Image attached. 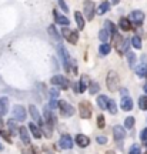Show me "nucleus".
Segmentation results:
<instances>
[{
    "label": "nucleus",
    "instance_id": "nucleus-1",
    "mask_svg": "<svg viewBox=\"0 0 147 154\" xmlns=\"http://www.w3.org/2000/svg\"><path fill=\"white\" fill-rule=\"evenodd\" d=\"M113 46L119 50L120 54H127L129 53V40L121 37L119 33L113 36Z\"/></svg>",
    "mask_w": 147,
    "mask_h": 154
},
{
    "label": "nucleus",
    "instance_id": "nucleus-2",
    "mask_svg": "<svg viewBox=\"0 0 147 154\" xmlns=\"http://www.w3.org/2000/svg\"><path fill=\"white\" fill-rule=\"evenodd\" d=\"M57 53H59V57H60V61H61V64L64 67L66 72H70V64H71V59L70 56H69V51L66 50L64 46H57Z\"/></svg>",
    "mask_w": 147,
    "mask_h": 154
},
{
    "label": "nucleus",
    "instance_id": "nucleus-3",
    "mask_svg": "<svg viewBox=\"0 0 147 154\" xmlns=\"http://www.w3.org/2000/svg\"><path fill=\"white\" fill-rule=\"evenodd\" d=\"M106 83H107V88H109L110 91H117V88H119V84H120V79L117 76V73L116 72H109L107 77H106Z\"/></svg>",
    "mask_w": 147,
    "mask_h": 154
},
{
    "label": "nucleus",
    "instance_id": "nucleus-4",
    "mask_svg": "<svg viewBox=\"0 0 147 154\" xmlns=\"http://www.w3.org/2000/svg\"><path fill=\"white\" fill-rule=\"evenodd\" d=\"M50 83H52L53 86H56V87H60L61 90H67V88L70 87V82H69L64 76H60V74H56V76L52 77Z\"/></svg>",
    "mask_w": 147,
    "mask_h": 154
},
{
    "label": "nucleus",
    "instance_id": "nucleus-5",
    "mask_svg": "<svg viewBox=\"0 0 147 154\" xmlns=\"http://www.w3.org/2000/svg\"><path fill=\"white\" fill-rule=\"evenodd\" d=\"M79 111H80V117L84 119V120H87L92 117V113H93V107L90 104V101H80V104H79Z\"/></svg>",
    "mask_w": 147,
    "mask_h": 154
},
{
    "label": "nucleus",
    "instance_id": "nucleus-6",
    "mask_svg": "<svg viewBox=\"0 0 147 154\" xmlns=\"http://www.w3.org/2000/svg\"><path fill=\"white\" fill-rule=\"evenodd\" d=\"M83 11H84V16H86L87 20H93V19H94V13H96L94 2H92V0H84V3H83Z\"/></svg>",
    "mask_w": 147,
    "mask_h": 154
},
{
    "label": "nucleus",
    "instance_id": "nucleus-7",
    "mask_svg": "<svg viewBox=\"0 0 147 154\" xmlns=\"http://www.w3.org/2000/svg\"><path fill=\"white\" fill-rule=\"evenodd\" d=\"M61 34L70 44H77V42H79V33L76 30H70L67 27H63L61 29Z\"/></svg>",
    "mask_w": 147,
    "mask_h": 154
},
{
    "label": "nucleus",
    "instance_id": "nucleus-8",
    "mask_svg": "<svg viewBox=\"0 0 147 154\" xmlns=\"http://www.w3.org/2000/svg\"><path fill=\"white\" fill-rule=\"evenodd\" d=\"M59 110H60V114L64 116V117H71L76 113V110L64 100H59Z\"/></svg>",
    "mask_w": 147,
    "mask_h": 154
},
{
    "label": "nucleus",
    "instance_id": "nucleus-9",
    "mask_svg": "<svg viewBox=\"0 0 147 154\" xmlns=\"http://www.w3.org/2000/svg\"><path fill=\"white\" fill-rule=\"evenodd\" d=\"M73 144H74V141H73L71 136H69V134H63L59 140L60 149H63V150H70L73 147Z\"/></svg>",
    "mask_w": 147,
    "mask_h": 154
},
{
    "label": "nucleus",
    "instance_id": "nucleus-10",
    "mask_svg": "<svg viewBox=\"0 0 147 154\" xmlns=\"http://www.w3.org/2000/svg\"><path fill=\"white\" fill-rule=\"evenodd\" d=\"M13 119L16 121H23L26 120V110L23 106H14L13 107Z\"/></svg>",
    "mask_w": 147,
    "mask_h": 154
},
{
    "label": "nucleus",
    "instance_id": "nucleus-11",
    "mask_svg": "<svg viewBox=\"0 0 147 154\" xmlns=\"http://www.w3.org/2000/svg\"><path fill=\"white\" fill-rule=\"evenodd\" d=\"M130 20L134 23L136 26H140V24L144 22V13L140 10H133L130 13Z\"/></svg>",
    "mask_w": 147,
    "mask_h": 154
},
{
    "label": "nucleus",
    "instance_id": "nucleus-12",
    "mask_svg": "<svg viewBox=\"0 0 147 154\" xmlns=\"http://www.w3.org/2000/svg\"><path fill=\"white\" fill-rule=\"evenodd\" d=\"M113 137H114L116 141H121V140H124V137H126L124 127L114 126V128H113Z\"/></svg>",
    "mask_w": 147,
    "mask_h": 154
},
{
    "label": "nucleus",
    "instance_id": "nucleus-13",
    "mask_svg": "<svg viewBox=\"0 0 147 154\" xmlns=\"http://www.w3.org/2000/svg\"><path fill=\"white\" fill-rule=\"evenodd\" d=\"M29 111H30V116H32V119L34 121H37V124L39 126H42L43 127V120H42V117H40V113H39L37 110V107L36 106H29Z\"/></svg>",
    "mask_w": 147,
    "mask_h": 154
},
{
    "label": "nucleus",
    "instance_id": "nucleus-14",
    "mask_svg": "<svg viewBox=\"0 0 147 154\" xmlns=\"http://www.w3.org/2000/svg\"><path fill=\"white\" fill-rule=\"evenodd\" d=\"M53 14H55V22L57 23V24H60V26H69V24H70V20L66 16L60 14L57 10H53Z\"/></svg>",
    "mask_w": 147,
    "mask_h": 154
},
{
    "label": "nucleus",
    "instance_id": "nucleus-15",
    "mask_svg": "<svg viewBox=\"0 0 147 154\" xmlns=\"http://www.w3.org/2000/svg\"><path fill=\"white\" fill-rule=\"evenodd\" d=\"M74 141H76V144L79 147L84 149V147H87L89 144H90V138H89L87 136H84V134H77L76 138H74Z\"/></svg>",
    "mask_w": 147,
    "mask_h": 154
},
{
    "label": "nucleus",
    "instance_id": "nucleus-16",
    "mask_svg": "<svg viewBox=\"0 0 147 154\" xmlns=\"http://www.w3.org/2000/svg\"><path fill=\"white\" fill-rule=\"evenodd\" d=\"M90 79H89V76H82V79H80V82H79V93H84L86 90H87V87L90 86Z\"/></svg>",
    "mask_w": 147,
    "mask_h": 154
},
{
    "label": "nucleus",
    "instance_id": "nucleus-17",
    "mask_svg": "<svg viewBox=\"0 0 147 154\" xmlns=\"http://www.w3.org/2000/svg\"><path fill=\"white\" fill-rule=\"evenodd\" d=\"M120 107H121V110L130 111L133 109V100H131V97H123L121 103H120Z\"/></svg>",
    "mask_w": 147,
    "mask_h": 154
},
{
    "label": "nucleus",
    "instance_id": "nucleus-18",
    "mask_svg": "<svg viewBox=\"0 0 147 154\" xmlns=\"http://www.w3.org/2000/svg\"><path fill=\"white\" fill-rule=\"evenodd\" d=\"M19 134H20V138L24 144H30V134H29V130L26 127H20L19 128Z\"/></svg>",
    "mask_w": 147,
    "mask_h": 154
},
{
    "label": "nucleus",
    "instance_id": "nucleus-19",
    "mask_svg": "<svg viewBox=\"0 0 147 154\" xmlns=\"http://www.w3.org/2000/svg\"><path fill=\"white\" fill-rule=\"evenodd\" d=\"M74 19H76V23H77V27L79 30H83L84 26H86V20H84V17L80 11H74Z\"/></svg>",
    "mask_w": 147,
    "mask_h": 154
},
{
    "label": "nucleus",
    "instance_id": "nucleus-20",
    "mask_svg": "<svg viewBox=\"0 0 147 154\" xmlns=\"http://www.w3.org/2000/svg\"><path fill=\"white\" fill-rule=\"evenodd\" d=\"M119 27L121 29V30H124V32L131 30V20H129L127 17H121L119 22Z\"/></svg>",
    "mask_w": 147,
    "mask_h": 154
},
{
    "label": "nucleus",
    "instance_id": "nucleus-21",
    "mask_svg": "<svg viewBox=\"0 0 147 154\" xmlns=\"http://www.w3.org/2000/svg\"><path fill=\"white\" fill-rule=\"evenodd\" d=\"M44 119H46V123H47V124H52V126H53V123H55V116H53L52 109H50L49 106L44 107Z\"/></svg>",
    "mask_w": 147,
    "mask_h": 154
},
{
    "label": "nucleus",
    "instance_id": "nucleus-22",
    "mask_svg": "<svg viewBox=\"0 0 147 154\" xmlns=\"http://www.w3.org/2000/svg\"><path fill=\"white\" fill-rule=\"evenodd\" d=\"M7 111H9V99L2 97L0 99V116H5Z\"/></svg>",
    "mask_w": 147,
    "mask_h": 154
},
{
    "label": "nucleus",
    "instance_id": "nucleus-23",
    "mask_svg": "<svg viewBox=\"0 0 147 154\" xmlns=\"http://www.w3.org/2000/svg\"><path fill=\"white\" fill-rule=\"evenodd\" d=\"M104 27H106V30H107V32H109L111 36L117 34V26H116L113 22H110V20H106V23H104Z\"/></svg>",
    "mask_w": 147,
    "mask_h": 154
},
{
    "label": "nucleus",
    "instance_id": "nucleus-24",
    "mask_svg": "<svg viewBox=\"0 0 147 154\" xmlns=\"http://www.w3.org/2000/svg\"><path fill=\"white\" fill-rule=\"evenodd\" d=\"M109 101L110 100L106 97V96H99L97 97V104L99 107L102 109V110H106L107 107H109Z\"/></svg>",
    "mask_w": 147,
    "mask_h": 154
},
{
    "label": "nucleus",
    "instance_id": "nucleus-25",
    "mask_svg": "<svg viewBox=\"0 0 147 154\" xmlns=\"http://www.w3.org/2000/svg\"><path fill=\"white\" fill-rule=\"evenodd\" d=\"M29 130H30V133H32V134L36 138H40V137H42V131H40V128H39V127L36 126L34 123H30V124H29Z\"/></svg>",
    "mask_w": 147,
    "mask_h": 154
},
{
    "label": "nucleus",
    "instance_id": "nucleus-26",
    "mask_svg": "<svg viewBox=\"0 0 147 154\" xmlns=\"http://www.w3.org/2000/svg\"><path fill=\"white\" fill-rule=\"evenodd\" d=\"M136 74L139 77H147V64L146 63H143L140 66L136 69Z\"/></svg>",
    "mask_w": 147,
    "mask_h": 154
},
{
    "label": "nucleus",
    "instance_id": "nucleus-27",
    "mask_svg": "<svg viewBox=\"0 0 147 154\" xmlns=\"http://www.w3.org/2000/svg\"><path fill=\"white\" fill-rule=\"evenodd\" d=\"M111 51V46H110L109 43H103L100 47H99V53L102 56H107Z\"/></svg>",
    "mask_w": 147,
    "mask_h": 154
},
{
    "label": "nucleus",
    "instance_id": "nucleus-28",
    "mask_svg": "<svg viewBox=\"0 0 147 154\" xmlns=\"http://www.w3.org/2000/svg\"><path fill=\"white\" fill-rule=\"evenodd\" d=\"M47 32H49V34L52 36V37L55 38V40H60V34L57 33V30H56L55 24H50L49 27H47Z\"/></svg>",
    "mask_w": 147,
    "mask_h": 154
},
{
    "label": "nucleus",
    "instance_id": "nucleus-29",
    "mask_svg": "<svg viewBox=\"0 0 147 154\" xmlns=\"http://www.w3.org/2000/svg\"><path fill=\"white\" fill-rule=\"evenodd\" d=\"M109 37H110V33L106 30V29H103V30H100V32H99V40H102L103 43H107Z\"/></svg>",
    "mask_w": 147,
    "mask_h": 154
},
{
    "label": "nucleus",
    "instance_id": "nucleus-30",
    "mask_svg": "<svg viewBox=\"0 0 147 154\" xmlns=\"http://www.w3.org/2000/svg\"><path fill=\"white\" fill-rule=\"evenodd\" d=\"M136 60H137L136 54H134L133 51H129V53H127V61H129V66H130V67H134V64H136Z\"/></svg>",
    "mask_w": 147,
    "mask_h": 154
},
{
    "label": "nucleus",
    "instance_id": "nucleus-31",
    "mask_svg": "<svg viewBox=\"0 0 147 154\" xmlns=\"http://www.w3.org/2000/svg\"><path fill=\"white\" fill-rule=\"evenodd\" d=\"M109 10H110L109 2H103V3L100 5V7H99V13H100V14H104V13H107Z\"/></svg>",
    "mask_w": 147,
    "mask_h": 154
},
{
    "label": "nucleus",
    "instance_id": "nucleus-32",
    "mask_svg": "<svg viewBox=\"0 0 147 154\" xmlns=\"http://www.w3.org/2000/svg\"><path fill=\"white\" fill-rule=\"evenodd\" d=\"M134 127V117H126L124 120V128H127V130H130V128H133Z\"/></svg>",
    "mask_w": 147,
    "mask_h": 154
},
{
    "label": "nucleus",
    "instance_id": "nucleus-33",
    "mask_svg": "<svg viewBox=\"0 0 147 154\" xmlns=\"http://www.w3.org/2000/svg\"><path fill=\"white\" fill-rule=\"evenodd\" d=\"M99 90H100V86H99V83H90V86H89V93L90 94H96L99 93Z\"/></svg>",
    "mask_w": 147,
    "mask_h": 154
},
{
    "label": "nucleus",
    "instance_id": "nucleus-34",
    "mask_svg": "<svg viewBox=\"0 0 147 154\" xmlns=\"http://www.w3.org/2000/svg\"><path fill=\"white\" fill-rule=\"evenodd\" d=\"M60 91L57 88H50L49 90V96H50V101H56V99L59 97Z\"/></svg>",
    "mask_w": 147,
    "mask_h": 154
},
{
    "label": "nucleus",
    "instance_id": "nucleus-35",
    "mask_svg": "<svg viewBox=\"0 0 147 154\" xmlns=\"http://www.w3.org/2000/svg\"><path fill=\"white\" fill-rule=\"evenodd\" d=\"M139 107L142 110H147V96H140V99H139Z\"/></svg>",
    "mask_w": 147,
    "mask_h": 154
},
{
    "label": "nucleus",
    "instance_id": "nucleus-36",
    "mask_svg": "<svg viewBox=\"0 0 147 154\" xmlns=\"http://www.w3.org/2000/svg\"><path fill=\"white\" fill-rule=\"evenodd\" d=\"M131 44H133V47H134V49H142V40H140L139 36L131 37Z\"/></svg>",
    "mask_w": 147,
    "mask_h": 154
},
{
    "label": "nucleus",
    "instance_id": "nucleus-37",
    "mask_svg": "<svg viewBox=\"0 0 147 154\" xmlns=\"http://www.w3.org/2000/svg\"><path fill=\"white\" fill-rule=\"evenodd\" d=\"M107 110H109L111 114H116V113H117V106H116L114 100H110L109 101V107H107Z\"/></svg>",
    "mask_w": 147,
    "mask_h": 154
},
{
    "label": "nucleus",
    "instance_id": "nucleus-38",
    "mask_svg": "<svg viewBox=\"0 0 147 154\" xmlns=\"http://www.w3.org/2000/svg\"><path fill=\"white\" fill-rule=\"evenodd\" d=\"M129 154H142V149H140V146L139 144H133L129 150Z\"/></svg>",
    "mask_w": 147,
    "mask_h": 154
},
{
    "label": "nucleus",
    "instance_id": "nucleus-39",
    "mask_svg": "<svg viewBox=\"0 0 147 154\" xmlns=\"http://www.w3.org/2000/svg\"><path fill=\"white\" fill-rule=\"evenodd\" d=\"M7 126H9V130H10V133H16L17 126H16V121H14V119H11V120L7 121Z\"/></svg>",
    "mask_w": 147,
    "mask_h": 154
},
{
    "label": "nucleus",
    "instance_id": "nucleus-40",
    "mask_svg": "<svg viewBox=\"0 0 147 154\" xmlns=\"http://www.w3.org/2000/svg\"><path fill=\"white\" fill-rule=\"evenodd\" d=\"M23 154H39V151H37V149H36V147L30 146V147H27V149L23 151Z\"/></svg>",
    "mask_w": 147,
    "mask_h": 154
},
{
    "label": "nucleus",
    "instance_id": "nucleus-41",
    "mask_svg": "<svg viewBox=\"0 0 147 154\" xmlns=\"http://www.w3.org/2000/svg\"><path fill=\"white\" fill-rule=\"evenodd\" d=\"M104 124H106V123H104V116L100 114L97 117V126H99V128H103Z\"/></svg>",
    "mask_w": 147,
    "mask_h": 154
},
{
    "label": "nucleus",
    "instance_id": "nucleus-42",
    "mask_svg": "<svg viewBox=\"0 0 147 154\" xmlns=\"http://www.w3.org/2000/svg\"><path fill=\"white\" fill-rule=\"evenodd\" d=\"M59 5H60V9L64 11V13H67V11H69V7H67V5H66L64 0H59Z\"/></svg>",
    "mask_w": 147,
    "mask_h": 154
},
{
    "label": "nucleus",
    "instance_id": "nucleus-43",
    "mask_svg": "<svg viewBox=\"0 0 147 154\" xmlns=\"http://www.w3.org/2000/svg\"><path fill=\"white\" fill-rule=\"evenodd\" d=\"M96 140H97L99 144H106V143H107V137H104V136H99Z\"/></svg>",
    "mask_w": 147,
    "mask_h": 154
},
{
    "label": "nucleus",
    "instance_id": "nucleus-44",
    "mask_svg": "<svg viewBox=\"0 0 147 154\" xmlns=\"http://www.w3.org/2000/svg\"><path fill=\"white\" fill-rule=\"evenodd\" d=\"M140 138H142L143 141H147V128H144L142 131V134H140Z\"/></svg>",
    "mask_w": 147,
    "mask_h": 154
},
{
    "label": "nucleus",
    "instance_id": "nucleus-45",
    "mask_svg": "<svg viewBox=\"0 0 147 154\" xmlns=\"http://www.w3.org/2000/svg\"><path fill=\"white\" fill-rule=\"evenodd\" d=\"M121 94H123V97H129V96H127V90H126V88H121Z\"/></svg>",
    "mask_w": 147,
    "mask_h": 154
},
{
    "label": "nucleus",
    "instance_id": "nucleus-46",
    "mask_svg": "<svg viewBox=\"0 0 147 154\" xmlns=\"http://www.w3.org/2000/svg\"><path fill=\"white\" fill-rule=\"evenodd\" d=\"M119 2H120V0H111V3H113V5H117Z\"/></svg>",
    "mask_w": 147,
    "mask_h": 154
},
{
    "label": "nucleus",
    "instance_id": "nucleus-47",
    "mask_svg": "<svg viewBox=\"0 0 147 154\" xmlns=\"http://www.w3.org/2000/svg\"><path fill=\"white\" fill-rule=\"evenodd\" d=\"M106 154H116L114 151H111V150H109V151H106Z\"/></svg>",
    "mask_w": 147,
    "mask_h": 154
},
{
    "label": "nucleus",
    "instance_id": "nucleus-48",
    "mask_svg": "<svg viewBox=\"0 0 147 154\" xmlns=\"http://www.w3.org/2000/svg\"><path fill=\"white\" fill-rule=\"evenodd\" d=\"M143 88H144V93L147 94V83H146V84H144V87H143Z\"/></svg>",
    "mask_w": 147,
    "mask_h": 154
},
{
    "label": "nucleus",
    "instance_id": "nucleus-49",
    "mask_svg": "<svg viewBox=\"0 0 147 154\" xmlns=\"http://www.w3.org/2000/svg\"><path fill=\"white\" fill-rule=\"evenodd\" d=\"M146 147H147V141H146Z\"/></svg>",
    "mask_w": 147,
    "mask_h": 154
},
{
    "label": "nucleus",
    "instance_id": "nucleus-50",
    "mask_svg": "<svg viewBox=\"0 0 147 154\" xmlns=\"http://www.w3.org/2000/svg\"><path fill=\"white\" fill-rule=\"evenodd\" d=\"M146 154H147V153H146Z\"/></svg>",
    "mask_w": 147,
    "mask_h": 154
}]
</instances>
